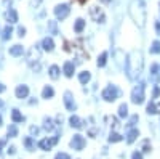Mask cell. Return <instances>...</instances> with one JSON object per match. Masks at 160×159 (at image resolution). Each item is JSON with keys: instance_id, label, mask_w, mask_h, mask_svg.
<instances>
[{"instance_id": "cell-1", "label": "cell", "mask_w": 160, "mask_h": 159, "mask_svg": "<svg viewBox=\"0 0 160 159\" xmlns=\"http://www.w3.org/2000/svg\"><path fill=\"white\" fill-rule=\"evenodd\" d=\"M127 66H128V76L130 79H136L141 71H142V55L139 51H131L128 55V60H127Z\"/></svg>"}, {"instance_id": "cell-2", "label": "cell", "mask_w": 160, "mask_h": 159, "mask_svg": "<svg viewBox=\"0 0 160 159\" xmlns=\"http://www.w3.org/2000/svg\"><path fill=\"white\" fill-rule=\"evenodd\" d=\"M130 16L133 18V21H135L139 28H142L144 26V21H146V8H144V3L141 2V0H133V2L130 3Z\"/></svg>"}, {"instance_id": "cell-3", "label": "cell", "mask_w": 160, "mask_h": 159, "mask_svg": "<svg viewBox=\"0 0 160 159\" xmlns=\"http://www.w3.org/2000/svg\"><path fill=\"white\" fill-rule=\"evenodd\" d=\"M40 60H42L40 48L37 45L31 47L29 51H28V64L32 68V71H40Z\"/></svg>"}, {"instance_id": "cell-4", "label": "cell", "mask_w": 160, "mask_h": 159, "mask_svg": "<svg viewBox=\"0 0 160 159\" xmlns=\"http://www.w3.org/2000/svg\"><path fill=\"white\" fill-rule=\"evenodd\" d=\"M144 84L141 82V84H138L135 88H133V92H131V101L135 103V104H141V103H144Z\"/></svg>"}, {"instance_id": "cell-5", "label": "cell", "mask_w": 160, "mask_h": 159, "mask_svg": "<svg viewBox=\"0 0 160 159\" xmlns=\"http://www.w3.org/2000/svg\"><path fill=\"white\" fill-rule=\"evenodd\" d=\"M118 95H120V92L115 85H109V87H106L102 90V98L106 101H115L118 98Z\"/></svg>"}, {"instance_id": "cell-6", "label": "cell", "mask_w": 160, "mask_h": 159, "mask_svg": "<svg viewBox=\"0 0 160 159\" xmlns=\"http://www.w3.org/2000/svg\"><path fill=\"white\" fill-rule=\"evenodd\" d=\"M69 13H71V7H69L68 3H61V5H56V7H55V15H56V18H58L59 21H62V19L68 18Z\"/></svg>"}, {"instance_id": "cell-7", "label": "cell", "mask_w": 160, "mask_h": 159, "mask_svg": "<svg viewBox=\"0 0 160 159\" xmlns=\"http://www.w3.org/2000/svg\"><path fill=\"white\" fill-rule=\"evenodd\" d=\"M58 135H55V137H51V138H43V140H40L38 141V148L40 150H43V151H50L55 145L58 143Z\"/></svg>"}, {"instance_id": "cell-8", "label": "cell", "mask_w": 160, "mask_h": 159, "mask_svg": "<svg viewBox=\"0 0 160 159\" xmlns=\"http://www.w3.org/2000/svg\"><path fill=\"white\" fill-rule=\"evenodd\" d=\"M85 145H87V141H85V138L82 135H74V138L71 140V146L74 150H77V151H82L85 148Z\"/></svg>"}, {"instance_id": "cell-9", "label": "cell", "mask_w": 160, "mask_h": 159, "mask_svg": "<svg viewBox=\"0 0 160 159\" xmlns=\"http://www.w3.org/2000/svg\"><path fill=\"white\" fill-rule=\"evenodd\" d=\"M90 15H91V18L95 19L96 23H104L106 21V15L102 13V10L98 8V7H91L90 8Z\"/></svg>"}, {"instance_id": "cell-10", "label": "cell", "mask_w": 160, "mask_h": 159, "mask_svg": "<svg viewBox=\"0 0 160 159\" xmlns=\"http://www.w3.org/2000/svg\"><path fill=\"white\" fill-rule=\"evenodd\" d=\"M64 104H66V109L68 111H75V101H74V98H72V93L71 92H66L64 93Z\"/></svg>"}, {"instance_id": "cell-11", "label": "cell", "mask_w": 160, "mask_h": 159, "mask_svg": "<svg viewBox=\"0 0 160 159\" xmlns=\"http://www.w3.org/2000/svg\"><path fill=\"white\" fill-rule=\"evenodd\" d=\"M15 93H16V98H19V100L28 98V95H29V87H28V85H18L16 90H15Z\"/></svg>"}, {"instance_id": "cell-12", "label": "cell", "mask_w": 160, "mask_h": 159, "mask_svg": "<svg viewBox=\"0 0 160 159\" xmlns=\"http://www.w3.org/2000/svg\"><path fill=\"white\" fill-rule=\"evenodd\" d=\"M62 71H64L66 77H72V76H74V71H75V64H74L72 61H66Z\"/></svg>"}, {"instance_id": "cell-13", "label": "cell", "mask_w": 160, "mask_h": 159, "mask_svg": "<svg viewBox=\"0 0 160 159\" xmlns=\"http://www.w3.org/2000/svg\"><path fill=\"white\" fill-rule=\"evenodd\" d=\"M5 18L8 23H18V13L15 8H8L7 13H5Z\"/></svg>"}, {"instance_id": "cell-14", "label": "cell", "mask_w": 160, "mask_h": 159, "mask_svg": "<svg viewBox=\"0 0 160 159\" xmlns=\"http://www.w3.org/2000/svg\"><path fill=\"white\" fill-rule=\"evenodd\" d=\"M42 48L45 51H53V48H55V42H53L51 37H45L42 40Z\"/></svg>"}, {"instance_id": "cell-15", "label": "cell", "mask_w": 160, "mask_h": 159, "mask_svg": "<svg viewBox=\"0 0 160 159\" xmlns=\"http://www.w3.org/2000/svg\"><path fill=\"white\" fill-rule=\"evenodd\" d=\"M53 95H55V90H53V87L45 85V87H43V90H42V98L48 100V98H53Z\"/></svg>"}, {"instance_id": "cell-16", "label": "cell", "mask_w": 160, "mask_h": 159, "mask_svg": "<svg viewBox=\"0 0 160 159\" xmlns=\"http://www.w3.org/2000/svg\"><path fill=\"white\" fill-rule=\"evenodd\" d=\"M138 137H139V130L138 129H131L128 132V135H127V143H133Z\"/></svg>"}, {"instance_id": "cell-17", "label": "cell", "mask_w": 160, "mask_h": 159, "mask_svg": "<svg viewBox=\"0 0 160 159\" xmlns=\"http://www.w3.org/2000/svg\"><path fill=\"white\" fill-rule=\"evenodd\" d=\"M11 119H13V122H24V116L18 111V109H13L11 111Z\"/></svg>"}, {"instance_id": "cell-18", "label": "cell", "mask_w": 160, "mask_h": 159, "mask_svg": "<svg viewBox=\"0 0 160 159\" xmlns=\"http://www.w3.org/2000/svg\"><path fill=\"white\" fill-rule=\"evenodd\" d=\"M83 29H85V21H83L82 18H78V19L75 21V24H74V31H75L77 34H80Z\"/></svg>"}, {"instance_id": "cell-19", "label": "cell", "mask_w": 160, "mask_h": 159, "mask_svg": "<svg viewBox=\"0 0 160 159\" xmlns=\"http://www.w3.org/2000/svg\"><path fill=\"white\" fill-rule=\"evenodd\" d=\"M10 55H11V56H21V55H22V47H21V45H13V47H10Z\"/></svg>"}, {"instance_id": "cell-20", "label": "cell", "mask_w": 160, "mask_h": 159, "mask_svg": "<svg viewBox=\"0 0 160 159\" xmlns=\"http://www.w3.org/2000/svg\"><path fill=\"white\" fill-rule=\"evenodd\" d=\"M69 122H71V125H72V127H75V129H82V127H83L82 119H80V117H77V116H72Z\"/></svg>"}, {"instance_id": "cell-21", "label": "cell", "mask_w": 160, "mask_h": 159, "mask_svg": "<svg viewBox=\"0 0 160 159\" xmlns=\"http://www.w3.org/2000/svg\"><path fill=\"white\" fill-rule=\"evenodd\" d=\"M90 79H91V74H90L88 71H83V72H80V74H78V81H80V84H87V82H90Z\"/></svg>"}, {"instance_id": "cell-22", "label": "cell", "mask_w": 160, "mask_h": 159, "mask_svg": "<svg viewBox=\"0 0 160 159\" xmlns=\"http://www.w3.org/2000/svg\"><path fill=\"white\" fill-rule=\"evenodd\" d=\"M50 77L51 79H58L59 77V68H58L56 64H53L51 68H50Z\"/></svg>"}, {"instance_id": "cell-23", "label": "cell", "mask_w": 160, "mask_h": 159, "mask_svg": "<svg viewBox=\"0 0 160 159\" xmlns=\"http://www.w3.org/2000/svg\"><path fill=\"white\" fill-rule=\"evenodd\" d=\"M122 140H123V137L120 134H117V132H112V134L109 135V141L111 143H117V141H122Z\"/></svg>"}, {"instance_id": "cell-24", "label": "cell", "mask_w": 160, "mask_h": 159, "mask_svg": "<svg viewBox=\"0 0 160 159\" xmlns=\"http://www.w3.org/2000/svg\"><path fill=\"white\" fill-rule=\"evenodd\" d=\"M106 63H108V51L101 53V56L98 58V66H99V68H102V66H106Z\"/></svg>"}, {"instance_id": "cell-25", "label": "cell", "mask_w": 160, "mask_h": 159, "mask_svg": "<svg viewBox=\"0 0 160 159\" xmlns=\"http://www.w3.org/2000/svg\"><path fill=\"white\" fill-rule=\"evenodd\" d=\"M24 145H26V148H28L29 151H34V150H35L34 141H32V138H31V137H26V138H24Z\"/></svg>"}, {"instance_id": "cell-26", "label": "cell", "mask_w": 160, "mask_h": 159, "mask_svg": "<svg viewBox=\"0 0 160 159\" xmlns=\"http://www.w3.org/2000/svg\"><path fill=\"white\" fill-rule=\"evenodd\" d=\"M118 116H120V117H127V116H128V106H127V104H120Z\"/></svg>"}, {"instance_id": "cell-27", "label": "cell", "mask_w": 160, "mask_h": 159, "mask_svg": "<svg viewBox=\"0 0 160 159\" xmlns=\"http://www.w3.org/2000/svg\"><path fill=\"white\" fill-rule=\"evenodd\" d=\"M148 113H149V114H157V113H158V108H157V104H155L154 101H151V103L148 104Z\"/></svg>"}, {"instance_id": "cell-28", "label": "cell", "mask_w": 160, "mask_h": 159, "mask_svg": "<svg viewBox=\"0 0 160 159\" xmlns=\"http://www.w3.org/2000/svg\"><path fill=\"white\" fill-rule=\"evenodd\" d=\"M18 135V127L15 124H10L8 127V137H16Z\"/></svg>"}, {"instance_id": "cell-29", "label": "cell", "mask_w": 160, "mask_h": 159, "mask_svg": "<svg viewBox=\"0 0 160 159\" xmlns=\"http://www.w3.org/2000/svg\"><path fill=\"white\" fill-rule=\"evenodd\" d=\"M45 124H43V127H45V130H48V132H51L53 129H55V122L51 121V119H45L43 121Z\"/></svg>"}, {"instance_id": "cell-30", "label": "cell", "mask_w": 160, "mask_h": 159, "mask_svg": "<svg viewBox=\"0 0 160 159\" xmlns=\"http://www.w3.org/2000/svg\"><path fill=\"white\" fill-rule=\"evenodd\" d=\"M11 34H13V29H11V26H7V28L3 29V34H2V37L5 39V40H8V39L11 37Z\"/></svg>"}, {"instance_id": "cell-31", "label": "cell", "mask_w": 160, "mask_h": 159, "mask_svg": "<svg viewBox=\"0 0 160 159\" xmlns=\"http://www.w3.org/2000/svg\"><path fill=\"white\" fill-rule=\"evenodd\" d=\"M151 53H160V42H158V40H154V42H152Z\"/></svg>"}, {"instance_id": "cell-32", "label": "cell", "mask_w": 160, "mask_h": 159, "mask_svg": "<svg viewBox=\"0 0 160 159\" xmlns=\"http://www.w3.org/2000/svg\"><path fill=\"white\" fill-rule=\"evenodd\" d=\"M151 76H152L154 81L157 79V76H158V66H157V64H152V66H151Z\"/></svg>"}, {"instance_id": "cell-33", "label": "cell", "mask_w": 160, "mask_h": 159, "mask_svg": "<svg viewBox=\"0 0 160 159\" xmlns=\"http://www.w3.org/2000/svg\"><path fill=\"white\" fill-rule=\"evenodd\" d=\"M48 28L51 29V34H58V29H56V23H55V21H48Z\"/></svg>"}, {"instance_id": "cell-34", "label": "cell", "mask_w": 160, "mask_h": 159, "mask_svg": "<svg viewBox=\"0 0 160 159\" xmlns=\"http://www.w3.org/2000/svg\"><path fill=\"white\" fill-rule=\"evenodd\" d=\"M55 159H71V156H69L68 153H58V154L55 156Z\"/></svg>"}, {"instance_id": "cell-35", "label": "cell", "mask_w": 160, "mask_h": 159, "mask_svg": "<svg viewBox=\"0 0 160 159\" xmlns=\"http://www.w3.org/2000/svg\"><path fill=\"white\" fill-rule=\"evenodd\" d=\"M151 150H152V146L149 145V141L146 140V141H144V145H142V151H144V153H149Z\"/></svg>"}, {"instance_id": "cell-36", "label": "cell", "mask_w": 160, "mask_h": 159, "mask_svg": "<svg viewBox=\"0 0 160 159\" xmlns=\"http://www.w3.org/2000/svg\"><path fill=\"white\" fill-rule=\"evenodd\" d=\"M136 122H138V114H136V116H133V117L130 119V122H128V127H133V125H135Z\"/></svg>"}, {"instance_id": "cell-37", "label": "cell", "mask_w": 160, "mask_h": 159, "mask_svg": "<svg viewBox=\"0 0 160 159\" xmlns=\"http://www.w3.org/2000/svg\"><path fill=\"white\" fill-rule=\"evenodd\" d=\"M131 159H142V154L139 151H135V153L131 154Z\"/></svg>"}, {"instance_id": "cell-38", "label": "cell", "mask_w": 160, "mask_h": 159, "mask_svg": "<svg viewBox=\"0 0 160 159\" xmlns=\"http://www.w3.org/2000/svg\"><path fill=\"white\" fill-rule=\"evenodd\" d=\"M18 35H19V37H24V35H26V28H22V26H21V28L18 29Z\"/></svg>"}, {"instance_id": "cell-39", "label": "cell", "mask_w": 160, "mask_h": 159, "mask_svg": "<svg viewBox=\"0 0 160 159\" xmlns=\"http://www.w3.org/2000/svg\"><path fill=\"white\" fill-rule=\"evenodd\" d=\"M5 143H7V138H2V140H0V156H2V148H3Z\"/></svg>"}, {"instance_id": "cell-40", "label": "cell", "mask_w": 160, "mask_h": 159, "mask_svg": "<svg viewBox=\"0 0 160 159\" xmlns=\"http://www.w3.org/2000/svg\"><path fill=\"white\" fill-rule=\"evenodd\" d=\"M155 31H157V35H160V21H155Z\"/></svg>"}, {"instance_id": "cell-41", "label": "cell", "mask_w": 160, "mask_h": 159, "mask_svg": "<svg viewBox=\"0 0 160 159\" xmlns=\"http://www.w3.org/2000/svg\"><path fill=\"white\" fill-rule=\"evenodd\" d=\"M158 95H160V88H158V87H155V88H154V98H157Z\"/></svg>"}, {"instance_id": "cell-42", "label": "cell", "mask_w": 160, "mask_h": 159, "mask_svg": "<svg viewBox=\"0 0 160 159\" xmlns=\"http://www.w3.org/2000/svg\"><path fill=\"white\" fill-rule=\"evenodd\" d=\"M15 153H16V148L15 146H10L8 148V154H15Z\"/></svg>"}, {"instance_id": "cell-43", "label": "cell", "mask_w": 160, "mask_h": 159, "mask_svg": "<svg viewBox=\"0 0 160 159\" xmlns=\"http://www.w3.org/2000/svg\"><path fill=\"white\" fill-rule=\"evenodd\" d=\"M37 132H38L37 127H31V134H37Z\"/></svg>"}, {"instance_id": "cell-44", "label": "cell", "mask_w": 160, "mask_h": 159, "mask_svg": "<svg viewBox=\"0 0 160 159\" xmlns=\"http://www.w3.org/2000/svg\"><path fill=\"white\" fill-rule=\"evenodd\" d=\"M2 92H5V85H3V84H0V93H2Z\"/></svg>"}, {"instance_id": "cell-45", "label": "cell", "mask_w": 160, "mask_h": 159, "mask_svg": "<svg viewBox=\"0 0 160 159\" xmlns=\"http://www.w3.org/2000/svg\"><path fill=\"white\" fill-rule=\"evenodd\" d=\"M40 2H42V0H34V2H32V3H34V5H35V7H37V5H38V3H40Z\"/></svg>"}, {"instance_id": "cell-46", "label": "cell", "mask_w": 160, "mask_h": 159, "mask_svg": "<svg viewBox=\"0 0 160 159\" xmlns=\"http://www.w3.org/2000/svg\"><path fill=\"white\" fill-rule=\"evenodd\" d=\"M77 2H78V3H82V5H83V3L87 2V0H77Z\"/></svg>"}, {"instance_id": "cell-47", "label": "cell", "mask_w": 160, "mask_h": 159, "mask_svg": "<svg viewBox=\"0 0 160 159\" xmlns=\"http://www.w3.org/2000/svg\"><path fill=\"white\" fill-rule=\"evenodd\" d=\"M0 125H2V116H0Z\"/></svg>"}, {"instance_id": "cell-48", "label": "cell", "mask_w": 160, "mask_h": 159, "mask_svg": "<svg viewBox=\"0 0 160 159\" xmlns=\"http://www.w3.org/2000/svg\"><path fill=\"white\" fill-rule=\"evenodd\" d=\"M102 2H104V3H108V2H109V0H102Z\"/></svg>"}]
</instances>
